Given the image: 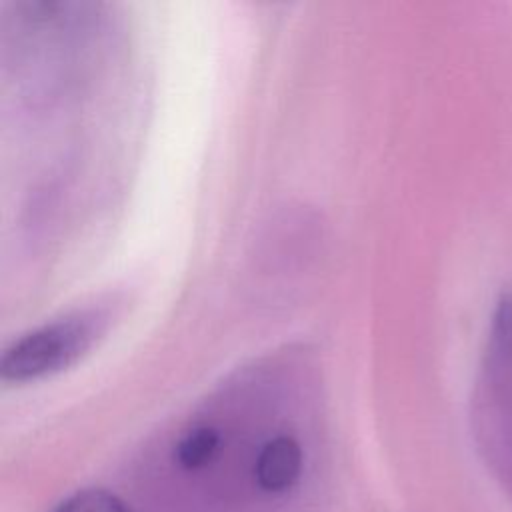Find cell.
<instances>
[{"label":"cell","mask_w":512,"mask_h":512,"mask_svg":"<svg viewBox=\"0 0 512 512\" xmlns=\"http://www.w3.org/2000/svg\"><path fill=\"white\" fill-rule=\"evenodd\" d=\"M88 318H66L46 324L16 340L0 358V376L6 382L32 380L72 364L92 342Z\"/></svg>","instance_id":"obj_1"},{"label":"cell","mask_w":512,"mask_h":512,"mask_svg":"<svg viewBox=\"0 0 512 512\" xmlns=\"http://www.w3.org/2000/svg\"><path fill=\"white\" fill-rule=\"evenodd\" d=\"M304 454L296 438L280 434L262 444L254 460V482L266 494H284L302 476Z\"/></svg>","instance_id":"obj_2"},{"label":"cell","mask_w":512,"mask_h":512,"mask_svg":"<svg viewBox=\"0 0 512 512\" xmlns=\"http://www.w3.org/2000/svg\"><path fill=\"white\" fill-rule=\"evenodd\" d=\"M220 450V432L212 426H198L184 434L176 448L174 460L184 470H200L206 468Z\"/></svg>","instance_id":"obj_3"},{"label":"cell","mask_w":512,"mask_h":512,"mask_svg":"<svg viewBox=\"0 0 512 512\" xmlns=\"http://www.w3.org/2000/svg\"><path fill=\"white\" fill-rule=\"evenodd\" d=\"M54 512H132L116 494L102 488H86L58 504Z\"/></svg>","instance_id":"obj_4"}]
</instances>
